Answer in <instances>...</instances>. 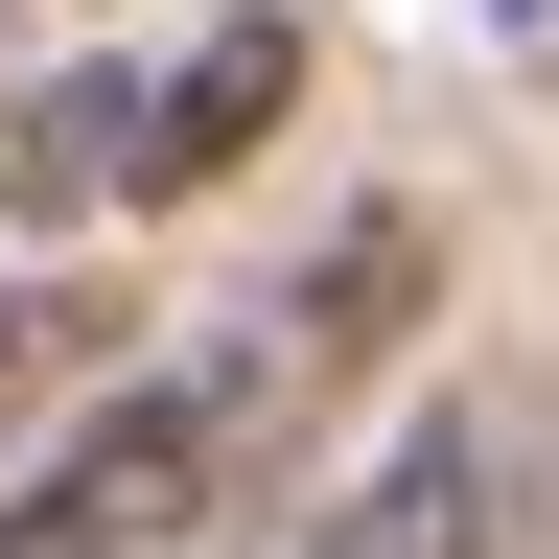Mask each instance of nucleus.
<instances>
[{
  "label": "nucleus",
  "instance_id": "obj_5",
  "mask_svg": "<svg viewBox=\"0 0 559 559\" xmlns=\"http://www.w3.org/2000/svg\"><path fill=\"white\" fill-rule=\"evenodd\" d=\"M94 326H117V304H70V280H0V443H24L70 373H94Z\"/></svg>",
  "mask_w": 559,
  "mask_h": 559
},
{
  "label": "nucleus",
  "instance_id": "obj_2",
  "mask_svg": "<svg viewBox=\"0 0 559 559\" xmlns=\"http://www.w3.org/2000/svg\"><path fill=\"white\" fill-rule=\"evenodd\" d=\"M396 326H419V210H349V234L234 326V349H257V396H280V443H304L349 373H396Z\"/></svg>",
  "mask_w": 559,
  "mask_h": 559
},
{
  "label": "nucleus",
  "instance_id": "obj_4",
  "mask_svg": "<svg viewBox=\"0 0 559 559\" xmlns=\"http://www.w3.org/2000/svg\"><path fill=\"white\" fill-rule=\"evenodd\" d=\"M280 94H304V24H280V0H234L187 70H140V210H164V187H234Z\"/></svg>",
  "mask_w": 559,
  "mask_h": 559
},
{
  "label": "nucleus",
  "instance_id": "obj_6",
  "mask_svg": "<svg viewBox=\"0 0 559 559\" xmlns=\"http://www.w3.org/2000/svg\"><path fill=\"white\" fill-rule=\"evenodd\" d=\"M513 24H536V47H559V0H513Z\"/></svg>",
  "mask_w": 559,
  "mask_h": 559
},
{
  "label": "nucleus",
  "instance_id": "obj_1",
  "mask_svg": "<svg viewBox=\"0 0 559 559\" xmlns=\"http://www.w3.org/2000/svg\"><path fill=\"white\" fill-rule=\"evenodd\" d=\"M280 466V396H257V349H187V373H117L70 443L24 466V513H0V559H164L210 536L234 489Z\"/></svg>",
  "mask_w": 559,
  "mask_h": 559
},
{
  "label": "nucleus",
  "instance_id": "obj_3",
  "mask_svg": "<svg viewBox=\"0 0 559 559\" xmlns=\"http://www.w3.org/2000/svg\"><path fill=\"white\" fill-rule=\"evenodd\" d=\"M257 559H513V466L466 443V419H396L349 489H304Z\"/></svg>",
  "mask_w": 559,
  "mask_h": 559
}]
</instances>
